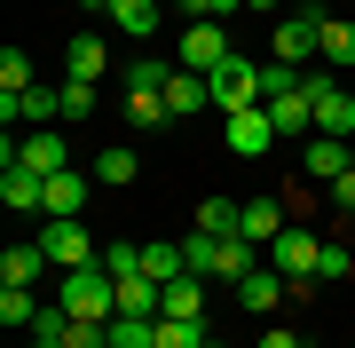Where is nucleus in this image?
<instances>
[{"label": "nucleus", "mask_w": 355, "mask_h": 348, "mask_svg": "<svg viewBox=\"0 0 355 348\" xmlns=\"http://www.w3.org/2000/svg\"><path fill=\"white\" fill-rule=\"evenodd\" d=\"M182 254H190V270H198V277H221L229 293H237V285L261 270V245H253V238H190Z\"/></svg>", "instance_id": "obj_1"}, {"label": "nucleus", "mask_w": 355, "mask_h": 348, "mask_svg": "<svg viewBox=\"0 0 355 348\" xmlns=\"http://www.w3.org/2000/svg\"><path fill=\"white\" fill-rule=\"evenodd\" d=\"M55 301H64L71 317L111 324V317H119V277L103 270V261H87V270H64V277H55Z\"/></svg>", "instance_id": "obj_2"}, {"label": "nucleus", "mask_w": 355, "mask_h": 348, "mask_svg": "<svg viewBox=\"0 0 355 348\" xmlns=\"http://www.w3.org/2000/svg\"><path fill=\"white\" fill-rule=\"evenodd\" d=\"M316 254H324V238H316V230H292V222H284V238L268 245V261L292 277V301H308V293L324 285V277H316Z\"/></svg>", "instance_id": "obj_3"}, {"label": "nucleus", "mask_w": 355, "mask_h": 348, "mask_svg": "<svg viewBox=\"0 0 355 348\" xmlns=\"http://www.w3.org/2000/svg\"><path fill=\"white\" fill-rule=\"evenodd\" d=\"M40 245H48L55 270H87V261H103V245L87 238V222H79V214H48V222H40Z\"/></svg>", "instance_id": "obj_4"}, {"label": "nucleus", "mask_w": 355, "mask_h": 348, "mask_svg": "<svg viewBox=\"0 0 355 348\" xmlns=\"http://www.w3.org/2000/svg\"><path fill=\"white\" fill-rule=\"evenodd\" d=\"M300 88H308V103H316V135H347L355 142V95L340 79L331 72H300Z\"/></svg>", "instance_id": "obj_5"}, {"label": "nucleus", "mask_w": 355, "mask_h": 348, "mask_svg": "<svg viewBox=\"0 0 355 348\" xmlns=\"http://www.w3.org/2000/svg\"><path fill=\"white\" fill-rule=\"evenodd\" d=\"M229 56H237V48H229V32H221V24H205V16H190V32H182L174 64H182V72H198V79H214Z\"/></svg>", "instance_id": "obj_6"}, {"label": "nucleus", "mask_w": 355, "mask_h": 348, "mask_svg": "<svg viewBox=\"0 0 355 348\" xmlns=\"http://www.w3.org/2000/svg\"><path fill=\"white\" fill-rule=\"evenodd\" d=\"M205 88H214V111H221V119H229V111H253V103H261V64H253V56H229Z\"/></svg>", "instance_id": "obj_7"}, {"label": "nucleus", "mask_w": 355, "mask_h": 348, "mask_svg": "<svg viewBox=\"0 0 355 348\" xmlns=\"http://www.w3.org/2000/svg\"><path fill=\"white\" fill-rule=\"evenodd\" d=\"M221 142H229V151H237V158H268V151H277V119H268V103H253V111H229V127H221Z\"/></svg>", "instance_id": "obj_8"}, {"label": "nucleus", "mask_w": 355, "mask_h": 348, "mask_svg": "<svg viewBox=\"0 0 355 348\" xmlns=\"http://www.w3.org/2000/svg\"><path fill=\"white\" fill-rule=\"evenodd\" d=\"M316 40H324V16H316V8H292L284 24L268 32V48H277V64H292V72H300L308 56H316Z\"/></svg>", "instance_id": "obj_9"}, {"label": "nucleus", "mask_w": 355, "mask_h": 348, "mask_svg": "<svg viewBox=\"0 0 355 348\" xmlns=\"http://www.w3.org/2000/svg\"><path fill=\"white\" fill-rule=\"evenodd\" d=\"M0 119H8V127H55V119H64V88H24V95L0 88Z\"/></svg>", "instance_id": "obj_10"}, {"label": "nucleus", "mask_w": 355, "mask_h": 348, "mask_svg": "<svg viewBox=\"0 0 355 348\" xmlns=\"http://www.w3.org/2000/svg\"><path fill=\"white\" fill-rule=\"evenodd\" d=\"M0 206H8V214H48V174L24 167V158L0 167Z\"/></svg>", "instance_id": "obj_11"}, {"label": "nucleus", "mask_w": 355, "mask_h": 348, "mask_svg": "<svg viewBox=\"0 0 355 348\" xmlns=\"http://www.w3.org/2000/svg\"><path fill=\"white\" fill-rule=\"evenodd\" d=\"M284 301H292V277L277 270V261H261V270H253V277L237 285V309H253V317H268V309H284Z\"/></svg>", "instance_id": "obj_12"}, {"label": "nucleus", "mask_w": 355, "mask_h": 348, "mask_svg": "<svg viewBox=\"0 0 355 348\" xmlns=\"http://www.w3.org/2000/svg\"><path fill=\"white\" fill-rule=\"evenodd\" d=\"M300 167H308V174H316L324 190H331V182H340V174L355 167V142H347V135H308V151H300Z\"/></svg>", "instance_id": "obj_13"}, {"label": "nucleus", "mask_w": 355, "mask_h": 348, "mask_svg": "<svg viewBox=\"0 0 355 348\" xmlns=\"http://www.w3.org/2000/svg\"><path fill=\"white\" fill-rule=\"evenodd\" d=\"M16 158H24V167H40V174H64V167H71V142L55 135V127H24ZM16 158H8V167H16Z\"/></svg>", "instance_id": "obj_14"}, {"label": "nucleus", "mask_w": 355, "mask_h": 348, "mask_svg": "<svg viewBox=\"0 0 355 348\" xmlns=\"http://www.w3.org/2000/svg\"><path fill=\"white\" fill-rule=\"evenodd\" d=\"M48 270H55V261H48V245H40V238H24V245L0 254V285H40Z\"/></svg>", "instance_id": "obj_15"}, {"label": "nucleus", "mask_w": 355, "mask_h": 348, "mask_svg": "<svg viewBox=\"0 0 355 348\" xmlns=\"http://www.w3.org/2000/svg\"><path fill=\"white\" fill-rule=\"evenodd\" d=\"M166 309V285L150 270H135V277H119V317H158Z\"/></svg>", "instance_id": "obj_16"}, {"label": "nucleus", "mask_w": 355, "mask_h": 348, "mask_svg": "<svg viewBox=\"0 0 355 348\" xmlns=\"http://www.w3.org/2000/svg\"><path fill=\"white\" fill-rule=\"evenodd\" d=\"M237 238H253V245H277V238H284V206H277V198H245V214H237Z\"/></svg>", "instance_id": "obj_17"}, {"label": "nucleus", "mask_w": 355, "mask_h": 348, "mask_svg": "<svg viewBox=\"0 0 355 348\" xmlns=\"http://www.w3.org/2000/svg\"><path fill=\"white\" fill-rule=\"evenodd\" d=\"M103 64H111V40L103 32H79L64 48V79H103Z\"/></svg>", "instance_id": "obj_18"}, {"label": "nucleus", "mask_w": 355, "mask_h": 348, "mask_svg": "<svg viewBox=\"0 0 355 348\" xmlns=\"http://www.w3.org/2000/svg\"><path fill=\"white\" fill-rule=\"evenodd\" d=\"M87 190H95V174H79V167L48 174V214H87Z\"/></svg>", "instance_id": "obj_19"}, {"label": "nucleus", "mask_w": 355, "mask_h": 348, "mask_svg": "<svg viewBox=\"0 0 355 348\" xmlns=\"http://www.w3.org/2000/svg\"><path fill=\"white\" fill-rule=\"evenodd\" d=\"M158 317H182V324H205V277L190 270V277H174L166 285V309Z\"/></svg>", "instance_id": "obj_20"}, {"label": "nucleus", "mask_w": 355, "mask_h": 348, "mask_svg": "<svg viewBox=\"0 0 355 348\" xmlns=\"http://www.w3.org/2000/svg\"><path fill=\"white\" fill-rule=\"evenodd\" d=\"M95 182H103V190H127V182L142 174V158L127 151V142H111V151H95V167H87Z\"/></svg>", "instance_id": "obj_21"}, {"label": "nucleus", "mask_w": 355, "mask_h": 348, "mask_svg": "<svg viewBox=\"0 0 355 348\" xmlns=\"http://www.w3.org/2000/svg\"><path fill=\"white\" fill-rule=\"evenodd\" d=\"M268 119H277V135H316V103H308V88H292L268 103Z\"/></svg>", "instance_id": "obj_22"}, {"label": "nucleus", "mask_w": 355, "mask_h": 348, "mask_svg": "<svg viewBox=\"0 0 355 348\" xmlns=\"http://www.w3.org/2000/svg\"><path fill=\"white\" fill-rule=\"evenodd\" d=\"M40 309H48V301H40L32 285H0V324H8V333H32Z\"/></svg>", "instance_id": "obj_23"}, {"label": "nucleus", "mask_w": 355, "mask_h": 348, "mask_svg": "<svg viewBox=\"0 0 355 348\" xmlns=\"http://www.w3.org/2000/svg\"><path fill=\"white\" fill-rule=\"evenodd\" d=\"M158 95H166V111H205V103H214V88H205L198 72H182V64H174V79H166Z\"/></svg>", "instance_id": "obj_24"}, {"label": "nucleus", "mask_w": 355, "mask_h": 348, "mask_svg": "<svg viewBox=\"0 0 355 348\" xmlns=\"http://www.w3.org/2000/svg\"><path fill=\"white\" fill-rule=\"evenodd\" d=\"M111 32L150 40V32H158V0H111Z\"/></svg>", "instance_id": "obj_25"}, {"label": "nucleus", "mask_w": 355, "mask_h": 348, "mask_svg": "<svg viewBox=\"0 0 355 348\" xmlns=\"http://www.w3.org/2000/svg\"><path fill=\"white\" fill-rule=\"evenodd\" d=\"M142 270H150L158 285H174V277H190V254H182V245H158V238H142Z\"/></svg>", "instance_id": "obj_26"}, {"label": "nucleus", "mask_w": 355, "mask_h": 348, "mask_svg": "<svg viewBox=\"0 0 355 348\" xmlns=\"http://www.w3.org/2000/svg\"><path fill=\"white\" fill-rule=\"evenodd\" d=\"M316 56H324V64H355V24H347V16H324V40H316Z\"/></svg>", "instance_id": "obj_27"}, {"label": "nucleus", "mask_w": 355, "mask_h": 348, "mask_svg": "<svg viewBox=\"0 0 355 348\" xmlns=\"http://www.w3.org/2000/svg\"><path fill=\"white\" fill-rule=\"evenodd\" d=\"M32 348H71V309L64 301H48V309L32 317Z\"/></svg>", "instance_id": "obj_28"}, {"label": "nucleus", "mask_w": 355, "mask_h": 348, "mask_svg": "<svg viewBox=\"0 0 355 348\" xmlns=\"http://www.w3.org/2000/svg\"><path fill=\"white\" fill-rule=\"evenodd\" d=\"M237 198H205V206H198V238H237Z\"/></svg>", "instance_id": "obj_29"}, {"label": "nucleus", "mask_w": 355, "mask_h": 348, "mask_svg": "<svg viewBox=\"0 0 355 348\" xmlns=\"http://www.w3.org/2000/svg\"><path fill=\"white\" fill-rule=\"evenodd\" d=\"M127 119H135L142 135H150V127H166L174 111H166V95H158V88H127Z\"/></svg>", "instance_id": "obj_30"}, {"label": "nucleus", "mask_w": 355, "mask_h": 348, "mask_svg": "<svg viewBox=\"0 0 355 348\" xmlns=\"http://www.w3.org/2000/svg\"><path fill=\"white\" fill-rule=\"evenodd\" d=\"M316 277H324V285H347V277H355V245H331V238H324V254H316Z\"/></svg>", "instance_id": "obj_31"}, {"label": "nucleus", "mask_w": 355, "mask_h": 348, "mask_svg": "<svg viewBox=\"0 0 355 348\" xmlns=\"http://www.w3.org/2000/svg\"><path fill=\"white\" fill-rule=\"evenodd\" d=\"M103 270H111V277H135L142 270V238H111V245H103Z\"/></svg>", "instance_id": "obj_32"}, {"label": "nucleus", "mask_w": 355, "mask_h": 348, "mask_svg": "<svg viewBox=\"0 0 355 348\" xmlns=\"http://www.w3.org/2000/svg\"><path fill=\"white\" fill-rule=\"evenodd\" d=\"M158 348H205V324H182V317H158Z\"/></svg>", "instance_id": "obj_33"}, {"label": "nucleus", "mask_w": 355, "mask_h": 348, "mask_svg": "<svg viewBox=\"0 0 355 348\" xmlns=\"http://www.w3.org/2000/svg\"><path fill=\"white\" fill-rule=\"evenodd\" d=\"M0 88H8V95H24V88H32V56H24V48L0 56Z\"/></svg>", "instance_id": "obj_34"}, {"label": "nucleus", "mask_w": 355, "mask_h": 348, "mask_svg": "<svg viewBox=\"0 0 355 348\" xmlns=\"http://www.w3.org/2000/svg\"><path fill=\"white\" fill-rule=\"evenodd\" d=\"M166 79H174V64H166V56H135L127 88H166Z\"/></svg>", "instance_id": "obj_35"}, {"label": "nucleus", "mask_w": 355, "mask_h": 348, "mask_svg": "<svg viewBox=\"0 0 355 348\" xmlns=\"http://www.w3.org/2000/svg\"><path fill=\"white\" fill-rule=\"evenodd\" d=\"M64 119H95V79H64Z\"/></svg>", "instance_id": "obj_36"}, {"label": "nucleus", "mask_w": 355, "mask_h": 348, "mask_svg": "<svg viewBox=\"0 0 355 348\" xmlns=\"http://www.w3.org/2000/svg\"><path fill=\"white\" fill-rule=\"evenodd\" d=\"M182 8H190V16H205V24H221V16H237L245 0H182Z\"/></svg>", "instance_id": "obj_37"}, {"label": "nucleus", "mask_w": 355, "mask_h": 348, "mask_svg": "<svg viewBox=\"0 0 355 348\" xmlns=\"http://www.w3.org/2000/svg\"><path fill=\"white\" fill-rule=\"evenodd\" d=\"M331 206H340V214H347V222H355V167H347V174H340V182H331Z\"/></svg>", "instance_id": "obj_38"}, {"label": "nucleus", "mask_w": 355, "mask_h": 348, "mask_svg": "<svg viewBox=\"0 0 355 348\" xmlns=\"http://www.w3.org/2000/svg\"><path fill=\"white\" fill-rule=\"evenodd\" d=\"M261 348H300V333H284V324H268V333H261Z\"/></svg>", "instance_id": "obj_39"}, {"label": "nucleus", "mask_w": 355, "mask_h": 348, "mask_svg": "<svg viewBox=\"0 0 355 348\" xmlns=\"http://www.w3.org/2000/svg\"><path fill=\"white\" fill-rule=\"evenodd\" d=\"M79 8H95V16H111V0H79Z\"/></svg>", "instance_id": "obj_40"}, {"label": "nucleus", "mask_w": 355, "mask_h": 348, "mask_svg": "<svg viewBox=\"0 0 355 348\" xmlns=\"http://www.w3.org/2000/svg\"><path fill=\"white\" fill-rule=\"evenodd\" d=\"M245 8H261V16H268V8H277V0H245Z\"/></svg>", "instance_id": "obj_41"}, {"label": "nucleus", "mask_w": 355, "mask_h": 348, "mask_svg": "<svg viewBox=\"0 0 355 348\" xmlns=\"http://www.w3.org/2000/svg\"><path fill=\"white\" fill-rule=\"evenodd\" d=\"M205 348H229V340H221V333H205Z\"/></svg>", "instance_id": "obj_42"}]
</instances>
